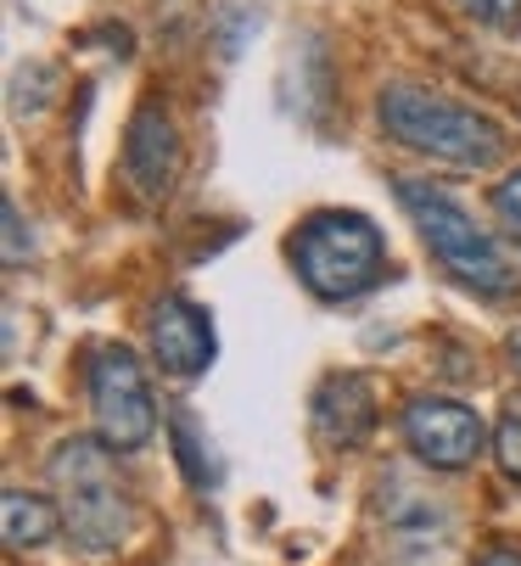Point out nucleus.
<instances>
[{
  "label": "nucleus",
  "mask_w": 521,
  "mask_h": 566,
  "mask_svg": "<svg viewBox=\"0 0 521 566\" xmlns=\"http://www.w3.org/2000/svg\"><path fill=\"white\" fill-rule=\"evenodd\" d=\"M292 264L303 275V286L325 303H354L365 297L382 270H387V248L382 230L354 213V208H320L292 230Z\"/></svg>",
  "instance_id": "obj_4"
},
{
  "label": "nucleus",
  "mask_w": 521,
  "mask_h": 566,
  "mask_svg": "<svg viewBox=\"0 0 521 566\" xmlns=\"http://www.w3.org/2000/svg\"><path fill=\"white\" fill-rule=\"evenodd\" d=\"M398 432L409 443V454L431 471H466L477 465V454L488 449V427L471 403L460 398H444V392H420L404 403L398 416Z\"/></svg>",
  "instance_id": "obj_6"
},
{
  "label": "nucleus",
  "mask_w": 521,
  "mask_h": 566,
  "mask_svg": "<svg viewBox=\"0 0 521 566\" xmlns=\"http://www.w3.org/2000/svg\"><path fill=\"white\" fill-rule=\"evenodd\" d=\"M449 7L488 34H521V0H449Z\"/></svg>",
  "instance_id": "obj_12"
},
{
  "label": "nucleus",
  "mask_w": 521,
  "mask_h": 566,
  "mask_svg": "<svg viewBox=\"0 0 521 566\" xmlns=\"http://www.w3.org/2000/svg\"><path fill=\"white\" fill-rule=\"evenodd\" d=\"M309 421H314V438L325 449H360V443H371V432H376V392H371V381L354 376V370L325 376L314 387Z\"/></svg>",
  "instance_id": "obj_9"
},
{
  "label": "nucleus",
  "mask_w": 521,
  "mask_h": 566,
  "mask_svg": "<svg viewBox=\"0 0 521 566\" xmlns=\"http://www.w3.org/2000/svg\"><path fill=\"white\" fill-rule=\"evenodd\" d=\"M0 219H7V264L18 270L29 253H34V241H29V230H23V208L7 197V208H0Z\"/></svg>",
  "instance_id": "obj_16"
},
{
  "label": "nucleus",
  "mask_w": 521,
  "mask_h": 566,
  "mask_svg": "<svg viewBox=\"0 0 521 566\" xmlns=\"http://www.w3.org/2000/svg\"><path fill=\"white\" fill-rule=\"evenodd\" d=\"M62 527V511L40 494H23V489H7L0 500V533H7V549H40L51 544Z\"/></svg>",
  "instance_id": "obj_11"
},
{
  "label": "nucleus",
  "mask_w": 521,
  "mask_h": 566,
  "mask_svg": "<svg viewBox=\"0 0 521 566\" xmlns=\"http://www.w3.org/2000/svg\"><path fill=\"white\" fill-rule=\"evenodd\" d=\"M146 343H152L157 370L174 376V381H197V376L213 365V354H219L208 308H197V303L180 297V292H168V297L152 303V314H146Z\"/></svg>",
  "instance_id": "obj_8"
},
{
  "label": "nucleus",
  "mask_w": 521,
  "mask_h": 566,
  "mask_svg": "<svg viewBox=\"0 0 521 566\" xmlns=\"http://www.w3.org/2000/svg\"><path fill=\"white\" fill-rule=\"evenodd\" d=\"M382 522H387V533L398 538V544H438V538H449V505H438V500H426L409 476H393L387 489H382Z\"/></svg>",
  "instance_id": "obj_10"
},
{
  "label": "nucleus",
  "mask_w": 521,
  "mask_h": 566,
  "mask_svg": "<svg viewBox=\"0 0 521 566\" xmlns=\"http://www.w3.org/2000/svg\"><path fill=\"white\" fill-rule=\"evenodd\" d=\"M51 494L62 511V527L79 549L107 555L129 538L135 527V500L124 489V476L113 465V449L102 438H62L45 460Z\"/></svg>",
  "instance_id": "obj_3"
},
{
  "label": "nucleus",
  "mask_w": 521,
  "mask_h": 566,
  "mask_svg": "<svg viewBox=\"0 0 521 566\" xmlns=\"http://www.w3.org/2000/svg\"><path fill=\"white\" fill-rule=\"evenodd\" d=\"M488 208H493V224L504 230V241H515V248H521V169H510L488 191Z\"/></svg>",
  "instance_id": "obj_14"
},
{
  "label": "nucleus",
  "mask_w": 521,
  "mask_h": 566,
  "mask_svg": "<svg viewBox=\"0 0 521 566\" xmlns=\"http://www.w3.org/2000/svg\"><path fill=\"white\" fill-rule=\"evenodd\" d=\"M376 124L387 129V140L431 157V164H449V169H488L504 157V129L455 102V96H438L426 85H409V78H393L376 96Z\"/></svg>",
  "instance_id": "obj_1"
},
{
  "label": "nucleus",
  "mask_w": 521,
  "mask_h": 566,
  "mask_svg": "<svg viewBox=\"0 0 521 566\" xmlns=\"http://www.w3.org/2000/svg\"><path fill=\"white\" fill-rule=\"evenodd\" d=\"M477 566H521V549H515V544H488V549L477 555Z\"/></svg>",
  "instance_id": "obj_17"
},
{
  "label": "nucleus",
  "mask_w": 521,
  "mask_h": 566,
  "mask_svg": "<svg viewBox=\"0 0 521 566\" xmlns=\"http://www.w3.org/2000/svg\"><path fill=\"white\" fill-rule=\"evenodd\" d=\"M493 454H499L504 476L521 482V403H504V416L493 427Z\"/></svg>",
  "instance_id": "obj_15"
},
{
  "label": "nucleus",
  "mask_w": 521,
  "mask_h": 566,
  "mask_svg": "<svg viewBox=\"0 0 521 566\" xmlns=\"http://www.w3.org/2000/svg\"><path fill=\"white\" fill-rule=\"evenodd\" d=\"M180 169H186V140H180V124H174L168 102L146 96L124 129V175L135 186V197L146 202H163L174 186H180Z\"/></svg>",
  "instance_id": "obj_7"
},
{
  "label": "nucleus",
  "mask_w": 521,
  "mask_h": 566,
  "mask_svg": "<svg viewBox=\"0 0 521 566\" xmlns=\"http://www.w3.org/2000/svg\"><path fill=\"white\" fill-rule=\"evenodd\" d=\"M510 359H515V370H521V332H510Z\"/></svg>",
  "instance_id": "obj_18"
},
{
  "label": "nucleus",
  "mask_w": 521,
  "mask_h": 566,
  "mask_svg": "<svg viewBox=\"0 0 521 566\" xmlns=\"http://www.w3.org/2000/svg\"><path fill=\"white\" fill-rule=\"evenodd\" d=\"M393 191H398V208L409 213L415 235L426 241L431 264H438L460 292L493 297V303L521 292V275H515V264L499 253V241H493L449 191H438L431 180H393Z\"/></svg>",
  "instance_id": "obj_2"
},
{
  "label": "nucleus",
  "mask_w": 521,
  "mask_h": 566,
  "mask_svg": "<svg viewBox=\"0 0 521 566\" xmlns=\"http://www.w3.org/2000/svg\"><path fill=\"white\" fill-rule=\"evenodd\" d=\"M84 387H91V416L107 449H146L157 432V398L140 370V359L124 343H96L84 359Z\"/></svg>",
  "instance_id": "obj_5"
},
{
  "label": "nucleus",
  "mask_w": 521,
  "mask_h": 566,
  "mask_svg": "<svg viewBox=\"0 0 521 566\" xmlns=\"http://www.w3.org/2000/svg\"><path fill=\"white\" fill-rule=\"evenodd\" d=\"M174 449H180L186 476L197 482V489H213V482H219V465H213V454L197 449V421H191V416H174Z\"/></svg>",
  "instance_id": "obj_13"
}]
</instances>
